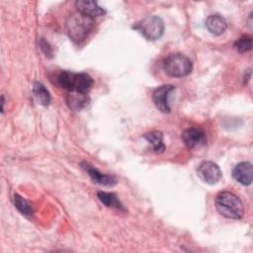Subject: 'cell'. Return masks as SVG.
Wrapping results in <instances>:
<instances>
[{"instance_id":"cell-4","label":"cell","mask_w":253,"mask_h":253,"mask_svg":"<svg viewBox=\"0 0 253 253\" xmlns=\"http://www.w3.org/2000/svg\"><path fill=\"white\" fill-rule=\"evenodd\" d=\"M192 68L191 60L181 53L169 54L163 61V69L171 77L187 76L191 73Z\"/></svg>"},{"instance_id":"cell-6","label":"cell","mask_w":253,"mask_h":253,"mask_svg":"<svg viewBox=\"0 0 253 253\" xmlns=\"http://www.w3.org/2000/svg\"><path fill=\"white\" fill-rule=\"evenodd\" d=\"M175 90L173 85H162L156 88L152 94V100L155 107L162 113L170 112L169 98L171 93Z\"/></svg>"},{"instance_id":"cell-13","label":"cell","mask_w":253,"mask_h":253,"mask_svg":"<svg viewBox=\"0 0 253 253\" xmlns=\"http://www.w3.org/2000/svg\"><path fill=\"white\" fill-rule=\"evenodd\" d=\"M144 138L151 145V148L156 153H161L165 150V145L163 143V134L161 131L153 130L144 134Z\"/></svg>"},{"instance_id":"cell-1","label":"cell","mask_w":253,"mask_h":253,"mask_svg":"<svg viewBox=\"0 0 253 253\" xmlns=\"http://www.w3.org/2000/svg\"><path fill=\"white\" fill-rule=\"evenodd\" d=\"M214 203L218 212L227 218L239 219L243 216V204L241 200L231 192L223 191L219 193Z\"/></svg>"},{"instance_id":"cell-17","label":"cell","mask_w":253,"mask_h":253,"mask_svg":"<svg viewBox=\"0 0 253 253\" xmlns=\"http://www.w3.org/2000/svg\"><path fill=\"white\" fill-rule=\"evenodd\" d=\"M13 201H14V205L15 207L17 208V210L22 213L24 214L25 216H32L33 215V208H32V205L26 200L24 199L23 197H21L20 195H15L14 198H13Z\"/></svg>"},{"instance_id":"cell-16","label":"cell","mask_w":253,"mask_h":253,"mask_svg":"<svg viewBox=\"0 0 253 253\" xmlns=\"http://www.w3.org/2000/svg\"><path fill=\"white\" fill-rule=\"evenodd\" d=\"M33 93L37 101L42 105V106H47L50 103V94L47 91V89L40 82H35L34 87H33Z\"/></svg>"},{"instance_id":"cell-5","label":"cell","mask_w":253,"mask_h":253,"mask_svg":"<svg viewBox=\"0 0 253 253\" xmlns=\"http://www.w3.org/2000/svg\"><path fill=\"white\" fill-rule=\"evenodd\" d=\"M133 29L137 30L147 40L155 41L163 35L164 23L158 16H147L133 26Z\"/></svg>"},{"instance_id":"cell-18","label":"cell","mask_w":253,"mask_h":253,"mask_svg":"<svg viewBox=\"0 0 253 253\" xmlns=\"http://www.w3.org/2000/svg\"><path fill=\"white\" fill-rule=\"evenodd\" d=\"M234 47L241 53L249 51L252 47V38L249 36L241 37L235 42Z\"/></svg>"},{"instance_id":"cell-3","label":"cell","mask_w":253,"mask_h":253,"mask_svg":"<svg viewBox=\"0 0 253 253\" xmlns=\"http://www.w3.org/2000/svg\"><path fill=\"white\" fill-rule=\"evenodd\" d=\"M57 83L70 92L86 94L93 85V79L87 73L62 71L57 76Z\"/></svg>"},{"instance_id":"cell-7","label":"cell","mask_w":253,"mask_h":253,"mask_svg":"<svg viewBox=\"0 0 253 253\" xmlns=\"http://www.w3.org/2000/svg\"><path fill=\"white\" fill-rule=\"evenodd\" d=\"M199 177L207 184L213 185L217 183L221 177V171L217 164L212 161H204L198 167Z\"/></svg>"},{"instance_id":"cell-8","label":"cell","mask_w":253,"mask_h":253,"mask_svg":"<svg viewBox=\"0 0 253 253\" xmlns=\"http://www.w3.org/2000/svg\"><path fill=\"white\" fill-rule=\"evenodd\" d=\"M182 138L186 146L190 149L203 146L206 144L207 141L206 132L204 131L203 128L198 126L189 127L185 129L182 134Z\"/></svg>"},{"instance_id":"cell-14","label":"cell","mask_w":253,"mask_h":253,"mask_svg":"<svg viewBox=\"0 0 253 253\" xmlns=\"http://www.w3.org/2000/svg\"><path fill=\"white\" fill-rule=\"evenodd\" d=\"M89 102L88 97L85 94L70 92L66 97V103L70 109L78 111L83 109Z\"/></svg>"},{"instance_id":"cell-12","label":"cell","mask_w":253,"mask_h":253,"mask_svg":"<svg viewBox=\"0 0 253 253\" xmlns=\"http://www.w3.org/2000/svg\"><path fill=\"white\" fill-rule=\"evenodd\" d=\"M206 28L211 34L214 36H220L225 32L227 28V24L225 19L221 15L213 14V15H210L207 18Z\"/></svg>"},{"instance_id":"cell-10","label":"cell","mask_w":253,"mask_h":253,"mask_svg":"<svg viewBox=\"0 0 253 253\" xmlns=\"http://www.w3.org/2000/svg\"><path fill=\"white\" fill-rule=\"evenodd\" d=\"M81 167L88 173V175L90 176L92 181L99 185L112 187V186L116 185V183H117V179L114 176L108 175V174H103V173L99 172L96 168L89 165L88 163H84V162L81 163Z\"/></svg>"},{"instance_id":"cell-2","label":"cell","mask_w":253,"mask_h":253,"mask_svg":"<svg viewBox=\"0 0 253 253\" xmlns=\"http://www.w3.org/2000/svg\"><path fill=\"white\" fill-rule=\"evenodd\" d=\"M94 21L92 18L80 12L71 14L66 21V30L70 39L76 42L83 41L93 30Z\"/></svg>"},{"instance_id":"cell-11","label":"cell","mask_w":253,"mask_h":253,"mask_svg":"<svg viewBox=\"0 0 253 253\" xmlns=\"http://www.w3.org/2000/svg\"><path fill=\"white\" fill-rule=\"evenodd\" d=\"M76 8L78 12L82 13L83 15L90 17V18H95L104 15L106 12L105 10L98 5L97 2L95 1H90V0H78L75 3Z\"/></svg>"},{"instance_id":"cell-19","label":"cell","mask_w":253,"mask_h":253,"mask_svg":"<svg viewBox=\"0 0 253 253\" xmlns=\"http://www.w3.org/2000/svg\"><path fill=\"white\" fill-rule=\"evenodd\" d=\"M40 47L42 49V51L45 54V56L47 57H51L53 52H52V48L50 47L49 43L44 40V39H41L40 40Z\"/></svg>"},{"instance_id":"cell-9","label":"cell","mask_w":253,"mask_h":253,"mask_svg":"<svg viewBox=\"0 0 253 253\" xmlns=\"http://www.w3.org/2000/svg\"><path fill=\"white\" fill-rule=\"evenodd\" d=\"M232 177L241 185L248 186L252 183L253 169L250 162H240L232 170Z\"/></svg>"},{"instance_id":"cell-15","label":"cell","mask_w":253,"mask_h":253,"mask_svg":"<svg viewBox=\"0 0 253 253\" xmlns=\"http://www.w3.org/2000/svg\"><path fill=\"white\" fill-rule=\"evenodd\" d=\"M98 199L108 208H113L119 211H125L123 204L118 199L117 195L114 193H108V192H98L97 193Z\"/></svg>"}]
</instances>
